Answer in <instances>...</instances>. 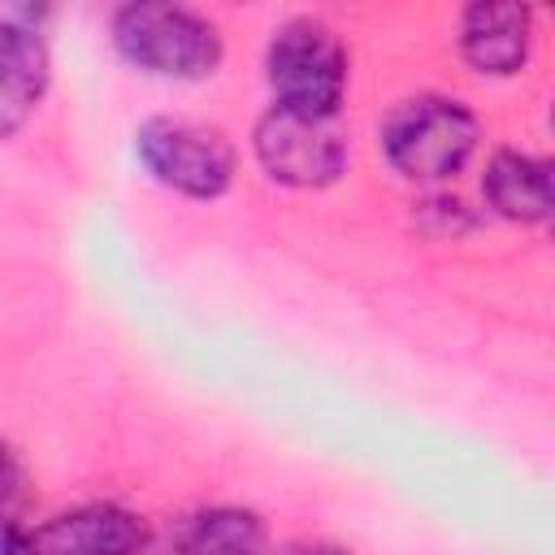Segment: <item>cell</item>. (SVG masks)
Listing matches in <instances>:
<instances>
[{"label":"cell","mask_w":555,"mask_h":555,"mask_svg":"<svg viewBox=\"0 0 555 555\" xmlns=\"http://www.w3.org/2000/svg\"><path fill=\"white\" fill-rule=\"evenodd\" d=\"M152 525L121 503H78L39 525L4 520L0 555H143Z\"/></svg>","instance_id":"8992f818"},{"label":"cell","mask_w":555,"mask_h":555,"mask_svg":"<svg viewBox=\"0 0 555 555\" xmlns=\"http://www.w3.org/2000/svg\"><path fill=\"white\" fill-rule=\"evenodd\" d=\"M134 156L152 182L182 199H221L238 173L230 134L195 117H143L134 126Z\"/></svg>","instance_id":"277c9868"},{"label":"cell","mask_w":555,"mask_h":555,"mask_svg":"<svg viewBox=\"0 0 555 555\" xmlns=\"http://www.w3.org/2000/svg\"><path fill=\"white\" fill-rule=\"evenodd\" d=\"M286 555H356V551L343 546V542H299V546H291Z\"/></svg>","instance_id":"7c38bea8"},{"label":"cell","mask_w":555,"mask_h":555,"mask_svg":"<svg viewBox=\"0 0 555 555\" xmlns=\"http://www.w3.org/2000/svg\"><path fill=\"white\" fill-rule=\"evenodd\" d=\"M251 156L269 182L291 191H325L347 173V139L334 121L299 117L269 104L251 126Z\"/></svg>","instance_id":"5b68a950"},{"label":"cell","mask_w":555,"mask_h":555,"mask_svg":"<svg viewBox=\"0 0 555 555\" xmlns=\"http://www.w3.org/2000/svg\"><path fill=\"white\" fill-rule=\"evenodd\" d=\"M533 48V9L516 0H477L460 13V56L481 78H512Z\"/></svg>","instance_id":"52a82bcc"},{"label":"cell","mask_w":555,"mask_h":555,"mask_svg":"<svg viewBox=\"0 0 555 555\" xmlns=\"http://www.w3.org/2000/svg\"><path fill=\"white\" fill-rule=\"evenodd\" d=\"M477 113L455 100V95H408L399 100L382 126H377V147L386 156V165L408 178V182H447L455 178L473 152H477Z\"/></svg>","instance_id":"7a4b0ae2"},{"label":"cell","mask_w":555,"mask_h":555,"mask_svg":"<svg viewBox=\"0 0 555 555\" xmlns=\"http://www.w3.org/2000/svg\"><path fill=\"white\" fill-rule=\"evenodd\" d=\"M108 35L130 69L165 82H204L225 61L217 22H208L186 4H160V0L117 4L108 17Z\"/></svg>","instance_id":"6da1fadb"},{"label":"cell","mask_w":555,"mask_h":555,"mask_svg":"<svg viewBox=\"0 0 555 555\" xmlns=\"http://www.w3.org/2000/svg\"><path fill=\"white\" fill-rule=\"evenodd\" d=\"M52 82V52L39 26L4 9L0 17V134L13 139L39 108Z\"/></svg>","instance_id":"ba28073f"},{"label":"cell","mask_w":555,"mask_h":555,"mask_svg":"<svg viewBox=\"0 0 555 555\" xmlns=\"http://www.w3.org/2000/svg\"><path fill=\"white\" fill-rule=\"evenodd\" d=\"M22 494H26L22 460H17V451H13V447H4V481H0V499H4V520H17Z\"/></svg>","instance_id":"8fae6325"},{"label":"cell","mask_w":555,"mask_h":555,"mask_svg":"<svg viewBox=\"0 0 555 555\" xmlns=\"http://www.w3.org/2000/svg\"><path fill=\"white\" fill-rule=\"evenodd\" d=\"M264 546L269 529L260 512L238 503H212L173 520L165 555H264Z\"/></svg>","instance_id":"30bf717a"},{"label":"cell","mask_w":555,"mask_h":555,"mask_svg":"<svg viewBox=\"0 0 555 555\" xmlns=\"http://www.w3.org/2000/svg\"><path fill=\"white\" fill-rule=\"evenodd\" d=\"M551 130H555V104H551Z\"/></svg>","instance_id":"4fadbf2b"},{"label":"cell","mask_w":555,"mask_h":555,"mask_svg":"<svg viewBox=\"0 0 555 555\" xmlns=\"http://www.w3.org/2000/svg\"><path fill=\"white\" fill-rule=\"evenodd\" d=\"M264 78L278 108L334 121L347 95L351 61L338 30L321 17H286L264 43Z\"/></svg>","instance_id":"3957f363"},{"label":"cell","mask_w":555,"mask_h":555,"mask_svg":"<svg viewBox=\"0 0 555 555\" xmlns=\"http://www.w3.org/2000/svg\"><path fill=\"white\" fill-rule=\"evenodd\" d=\"M481 199L512 225L555 221V156L499 147L481 173Z\"/></svg>","instance_id":"9c48e42d"}]
</instances>
